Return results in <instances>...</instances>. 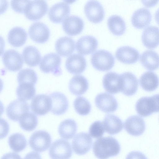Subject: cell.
<instances>
[{
  "label": "cell",
  "instance_id": "cell-1",
  "mask_svg": "<svg viewBox=\"0 0 159 159\" xmlns=\"http://www.w3.org/2000/svg\"><path fill=\"white\" fill-rule=\"evenodd\" d=\"M120 150V145L117 140L111 136L98 138L94 142L93 151L99 159H107L116 156Z\"/></svg>",
  "mask_w": 159,
  "mask_h": 159
},
{
  "label": "cell",
  "instance_id": "cell-2",
  "mask_svg": "<svg viewBox=\"0 0 159 159\" xmlns=\"http://www.w3.org/2000/svg\"><path fill=\"white\" fill-rule=\"evenodd\" d=\"M115 58L109 52L99 49L91 56V62L93 66L96 70L101 71H108L111 69L115 64Z\"/></svg>",
  "mask_w": 159,
  "mask_h": 159
},
{
  "label": "cell",
  "instance_id": "cell-3",
  "mask_svg": "<svg viewBox=\"0 0 159 159\" xmlns=\"http://www.w3.org/2000/svg\"><path fill=\"white\" fill-rule=\"evenodd\" d=\"M135 109L138 114L143 117L158 112V94L141 98L136 103Z\"/></svg>",
  "mask_w": 159,
  "mask_h": 159
},
{
  "label": "cell",
  "instance_id": "cell-4",
  "mask_svg": "<svg viewBox=\"0 0 159 159\" xmlns=\"http://www.w3.org/2000/svg\"><path fill=\"white\" fill-rule=\"evenodd\" d=\"M61 59L57 53L51 52L45 55L42 58L39 64V68L43 72L48 73H52L56 76L62 74L60 67Z\"/></svg>",
  "mask_w": 159,
  "mask_h": 159
},
{
  "label": "cell",
  "instance_id": "cell-5",
  "mask_svg": "<svg viewBox=\"0 0 159 159\" xmlns=\"http://www.w3.org/2000/svg\"><path fill=\"white\" fill-rule=\"evenodd\" d=\"M52 142L51 136L47 132L37 131L31 135L29 140L30 147L34 151L41 152L47 150Z\"/></svg>",
  "mask_w": 159,
  "mask_h": 159
},
{
  "label": "cell",
  "instance_id": "cell-6",
  "mask_svg": "<svg viewBox=\"0 0 159 159\" xmlns=\"http://www.w3.org/2000/svg\"><path fill=\"white\" fill-rule=\"evenodd\" d=\"M48 7L44 0L29 1L24 13L29 20H36L42 18L47 12Z\"/></svg>",
  "mask_w": 159,
  "mask_h": 159
},
{
  "label": "cell",
  "instance_id": "cell-7",
  "mask_svg": "<svg viewBox=\"0 0 159 159\" xmlns=\"http://www.w3.org/2000/svg\"><path fill=\"white\" fill-rule=\"evenodd\" d=\"M52 159H69L72 155L71 146L66 140L59 139L52 144L49 150Z\"/></svg>",
  "mask_w": 159,
  "mask_h": 159
},
{
  "label": "cell",
  "instance_id": "cell-8",
  "mask_svg": "<svg viewBox=\"0 0 159 159\" xmlns=\"http://www.w3.org/2000/svg\"><path fill=\"white\" fill-rule=\"evenodd\" d=\"M32 111L39 116H44L51 111L52 101L49 96L45 94H39L32 99L30 104Z\"/></svg>",
  "mask_w": 159,
  "mask_h": 159
},
{
  "label": "cell",
  "instance_id": "cell-9",
  "mask_svg": "<svg viewBox=\"0 0 159 159\" xmlns=\"http://www.w3.org/2000/svg\"><path fill=\"white\" fill-rule=\"evenodd\" d=\"M93 140L87 133L82 132L77 134L73 139L72 147L74 152L79 155L87 153L92 146Z\"/></svg>",
  "mask_w": 159,
  "mask_h": 159
},
{
  "label": "cell",
  "instance_id": "cell-10",
  "mask_svg": "<svg viewBox=\"0 0 159 159\" xmlns=\"http://www.w3.org/2000/svg\"><path fill=\"white\" fill-rule=\"evenodd\" d=\"M84 11L88 19L93 23L100 22L104 17L103 7L97 1L90 0L86 2L84 6Z\"/></svg>",
  "mask_w": 159,
  "mask_h": 159
},
{
  "label": "cell",
  "instance_id": "cell-11",
  "mask_svg": "<svg viewBox=\"0 0 159 159\" xmlns=\"http://www.w3.org/2000/svg\"><path fill=\"white\" fill-rule=\"evenodd\" d=\"M95 102L96 107L101 111L106 113L115 111L118 107V103L115 98L107 93L98 94Z\"/></svg>",
  "mask_w": 159,
  "mask_h": 159
},
{
  "label": "cell",
  "instance_id": "cell-12",
  "mask_svg": "<svg viewBox=\"0 0 159 159\" xmlns=\"http://www.w3.org/2000/svg\"><path fill=\"white\" fill-rule=\"evenodd\" d=\"M2 60L6 68L11 71H18L23 66V61L21 54L14 49L5 51L2 56Z\"/></svg>",
  "mask_w": 159,
  "mask_h": 159
},
{
  "label": "cell",
  "instance_id": "cell-13",
  "mask_svg": "<svg viewBox=\"0 0 159 159\" xmlns=\"http://www.w3.org/2000/svg\"><path fill=\"white\" fill-rule=\"evenodd\" d=\"M120 75V91L126 96H131L136 92L138 81L136 76L131 72H125Z\"/></svg>",
  "mask_w": 159,
  "mask_h": 159
},
{
  "label": "cell",
  "instance_id": "cell-14",
  "mask_svg": "<svg viewBox=\"0 0 159 159\" xmlns=\"http://www.w3.org/2000/svg\"><path fill=\"white\" fill-rule=\"evenodd\" d=\"M29 34L30 38L35 42L43 43L48 39L50 32L48 27L43 23L35 22L32 24L29 29Z\"/></svg>",
  "mask_w": 159,
  "mask_h": 159
},
{
  "label": "cell",
  "instance_id": "cell-15",
  "mask_svg": "<svg viewBox=\"0 0 159 159\" xmlns=\"http://www.w3.org/2000/svg\"><path fill=\"white\" fill-rule=\"evenodd\" d=\"M30 108L29 104L26 101L16 99L8 105L6 108V114L10 120L17 121L24 114L29 112Z\"/></svg>",
  "mask_w": 159,
  "mask_h": 159
},
{
  "label": "cell",
  "instance_id": "cell-16",
  "mask_svg": "<svg viewBox=\"0 0 159 159\" xmlns=\"http://www.w3.org/2000/svg\"><path fill=\"white\" fill-rule=\"evenodd\" d=\"M124 127L126 131L129 134L138 136L144 132L146 125L143 119L137 115L128 117L125 120Z\"/></svg>",
  "mask_w": 159,
  "mask_h": 159
},
{
  "label": "cell",
  "instance_id": "cell-17",
  "mask_svg": "<svg viewBox=\"0 0 159 159\" xmlns=\"http://www.w3.org/2000/svg\"><path fill=\"white\" fill-rule=\"evenodd\" d=\"M69 5L65 2H57L50 8L48 16L50 20L54 23H60L67 17L70 13Z\"/></svg>",
  "mask_w": 159,
  "mask_h": 159
},
{
  "label": "cell",
  "instance_id": "cell-18",
  "mask_svg": "<svg viewBox=\"0 0 159 159\" xmlns=\"http://www.w3.org/2000/svg\"><path fill=\"white\" fill-rule=\"evenodd\" d=\"M64 31L70 35L74 36L80 34L84 28V22L80 17L75 15L67 16L62 23Z\"/></svg>",
  "mask_w": 159,
  "mask_h": 159
},
{
  "label": "cell",
  "instance_id": "cell-19",
  "mask_svg": "<svg viewBox=\"0 0 159 159\" xmlns=\"http://www.w3.org/2000/svg\"><path fill=\"white\" fill-rule=\"evenodd\" d=\"M65 66L69 73L73 74H80L85 70L87 66L86 61L82 55L75 53L67 58Z\"/></svg>",
  "mask_w": 159,
  "mask_h": 159
},
{
  "label": "cell",
  "instance_id": "cell-20",
  "mask_svg": "<svg viewBox=\"0 0 159 159\" xmlns=\"http://www.w3.org/2000/svg\"><path fill=\"white\" fill-rule=\"evenodd\" d=\"M49 96L52 101L51 112L56 115L65 113L68 107V102L66 96L60 92H55Z\"/></svg>",
  "mask_w": 159,
  "mask_h": 159
},
{
  "label": "cell",
  "instance_id": "cell-21",
  "mask_svg": "<svg viewBox=\"0 0 159 159\" xmlns=\"http://www.w3.org/2000/svg\"><path fill=\"white\" fill-rule=\"evenodd\" d=\"M115 56L116 59L124 63L131 64L136 62L139 57L138 51L129 46H123L116 50Z\"/></svg>",
  "mask_w": 159,
  "mask_h": 159
},
{
  "label": "cell",
  "instance_id": "cell-22",
  "mask_svg": "<svg viewBox=\"0 0 159 159\" xmlns=\"http://www.w3.org/2000/svg\"><path fill=\"white\" fill-rule=\"evenodd\" d=\"M98 44V40L94 37L91 35H85L78 40L76 44V49L79 53L87 55L94 52Z\"/></svg>",
  "mask_w": 159,
  "mask_h": 159
},
{
  "label": "cell",
  "instance_id": "cell-23",
  "mask_svg": "<svg viewBox=\"0 0 159 159\" xmlns=\"http://www.w3.org/2000/svg\"><path fill=\"white\" fill-rule=\"evenodd\" d=\"M102 84L105 90L109 93L115 94L120 91V75L116 72H110L106 74L103 77Z\"/></svg>",
  "mask_w": 159,
  "mask_h": 159
},
{
  "label": "cell",
  "instance_id": "cell-24",
  "mask_svg": "<svg viewBox=\"0 0 159 159\" xmlns=\"http://www.w3.org/2000/svg\"><path fill=\"white\" fill-rule=\"evenodd\" d=\"M152 17L151 12L148 9L141 8L133 13L131 18V23L135 27L143 28L150 24Z\"/></svg>",
  "mask_w": 159,
  "mask_h": 159
},
{
  "label": "cell",
  "instance_id": "cell-25",
  "mask_svg": "<svg viewBox=\"0 0 159 159\" xmlns=\"http://www.w3.org/2000/svg\"><path fill=\"white\" fill-rule=\"evenodd\" d=\"M159 29L155 26L151 25L143 30L142 39L143 45L147 48H153L159 43Z\"/></svg>",
  "mask_w": 159,
  "mask_h": 159
},
{
  "label": "cell",
  "instance_id": "cell-26",
  "mask_svg": "<svg viewBox=\"0 0 159 159\" xmlns=\"http://www.w3.org/2000/svg\"><path fill=\"white\" fill-rule=\"evenodd\" d=\"M88 80L83 76L77 75L70 79L69 84V89L73 94L80 96L84 93L89 88Z\"/></svg>",
  "mask_w": 159,
  "mask_h": 159
},
{
  "label": "cell",
  "instance_id": "cell-27",
  "mask_svg": "<svg viewBox=\"0 0 159 159\" xmlns=\"http://www.w3.org/2000/svg\"><path fill=\"white\" fill-rule=\"evenodd\" d=\"M55 47L57 52L60 55L68 57L74 51L75 42L70 37H62L57 40Z\"/></svg>",
  "mask_w": 159,
  "mask_h": 159
},
{
  "label": "cell",
  "instance_id": "cell-28",
  "mask_svg": "<svg viewBox=\"0 0 159 159\" xmlns=\"http://www.w3.org/2000/svg\"><path fill=\"white\" fill-rule=\"evenodd\" d=\"M104 130L110 134H117L123 128L122 120L118 116L112 114L106 115L102 122Z\"/></svg>",
  "mask_w": 159,
  "mask_h": 159
},
{
  "label": "cell",
  "instance_id": "cell-29",
  "mask_svg": "<svg viewBox=\"0 0 159 159\" xmlns=\"http://www.w3.org/2000/svg\"><path fill=\"white\" fill-rule=\"evenodd\" d=\"M27 34L25 30L20 27L11 29L7 35L9 43L12 46L19 47L23 45L27 39Z\"/></svg>",
  "mask_w": 159,
  "mask_h": 159
},
{
  "label": "cell",
  "instance_id": "cell-30",
  "mask_svg": "<svg viewBox=\"0 0 159 159\" xmlns=\"http://www.w3.org/2000/svg\"><path fill=\"white\" fill-rule=\"evenodd\" d=\"M140 61L146 69L150 70H155L157 69L159 66L158 54L153 50H147L141 54Z\"/></svg>",
  "mask_w": 159,
  "mask_h": 159
},
{
  "label": "cell",
  "instance_id": "cell-31",
  "mask_svg": "<svg viewBox=\"0 0 159 159\" xmlns=\"http://www.w3.org/2000/svg\"><path fill=\"white\" fill-rule=\"evenodd\" d=\"M139 83L141 87L144 90L152 91L158 87V77L154 72L147 71L143 74L140 77Z\"/></svg>",
  "mask_w": 159,
  "mask_h": 159
},
{
  "label": "cell",
  "instance_id": "cell-32",
  "mask_svg": "<svg viewBox=\"0 0 159 159\" xmlns=\"http://www.w3.org/2000/svg\"><path fill=\"white\" fill-rule=\"evenodd\" d=\"M77 124L72 119L65 120L60 124L58 129L59 134L62 138L68 140L72 139L76 132Z\"/></svg>",
  "mask_w": 159,
  "mask_h": 159
},
{
  "label": "cell",
  "instance_id": "cell-33",
  "mask_svg": "<svg viewBox=\"0 0 159 159\" xmlns=\"http://www.w3.org/2000/svg\"><path fill=\"white\" fill-rule=\"evenodd\" d=\"M22 55L25 63L31 67L37 66L41 59L39 52L36 47L32 46L25 47L23 51Z\"/></svg>",
  "mask_w": 159,
  "mask_h": 159
},
{
  "label": "cell",
  "instance_id": "cell-34",
  "mask_svg": "<svg viewBox=\"0 0 159 159\" xmlns=\"http://www.w3.org/2000/svg\"><path fill=\"white\" fill-rule=\"evenodd\" d=\"M107 25L111 31L116 35H120L125 32L126 24L124 19L120 16L113 15L107 20Z\"/></svg>",
  "mask_w": 159,
  "mask_h": 159
},
{
  "label": "cell",
  "instance_id": "cell-35",
  "mask_svg": "<svg viewBox=\"0 0 159 159\" xmlns=\"http://www.w3.org/2000/svg\"><path fill=\"white\" fill-rule=\"evenodd\" d=\"M34 85L29 83H23L19 84L16 90L18 99L26 101L32 99L35 93Z\"/></svg>",
  "mask_w": 159,
  "mask_h": 159
},
{
  "label": "cell",
  "instance_id": "cell-36",
  "mask_svg": "<svg viewBox=\"0 0 159 159\" xmlns=\"http://www.w3.org/2000/svg\"><path fill=\"white\" fill-rule=\"evenodd\" d=\"M20 127L23 129L28 131L34 130L38 125L37 116L33 113L28 112L24 114L19 120Z\"/></svg>",
  "mask_w": 159,
  "mask_h": 159
},
{
  "label": "cell",
  "instance_id": "cell-37",
  "mask_svg": "<svg viewBox=\"0 0 159 159\" xmlns=\"http://www.w3.org/2000/svg\"><path fill=\"white\" fill-rule=\"evenodd\" d=\"M8 143L10 148L16 152L23 150L26 147L27 144L25 137L19 133L11 135L9 138Z\"/></svg>",
  "mask_w": 159,
  "mask_h": 159
},
{
  "label": "cell",
  "instance_id": "cell-38",
  "mask_svg": "<svg viewBox=\"0 0 159 159\" xmlns=\"http://www.w3.org/2000/svg\"><path fill=\"white\" fill-rule=\"evenodd\" d=\"M17 80L19 84L29 83L35 85L37 82L38 77L34 70L30 68H26L22 70L18 73Z\"/></svg>",
  "mask_w": 159,
  "mask_h": 159
},
{
  "label": "cell",
  "instance_id": "cell-39",
  "mask_svg": "<svg viewBox=\"0 0 159 159\" xmlns=\"http://www.w3.org/2000/svg\"><path fill=\"white\" fill-rule=\"evenodd\" d=\"M74 106L76 112L80 115H87L91 110V107L90 102L83 97L76 98L74 100Z\"/></svg>",
  "mask_w": 159,
  "mask_h": 159
},
{
  "label": "cell",
  "instance_id": "cell-40",
  "mask_svg": "<svg viewBox=\"0 0 159 159\" xmlns=\"http://www.w3.org/2000/svg\"><path fill=\"white\" fill-rule=\"evenodd\" d=\"M105 133L102 122L100 121H96L90 126L89 133L90 136L94 138L102 137Z\"/></svg>",
  "mask_w": 159,
  "mask_h": 159
},
{
  "label": "cell",
  "instance_id": "cell-41",
  "mask_svg": "<svg viewBox=\"0 0 159 159\" xmlns=\"http://www.w3.org/2000/svg\"><path fill=\"white\" fill-rule=\"evenodd\" d=\"M29 1L12 0L11 5L12 9L16 12L22 13L24 12L26 6Z\"/></svg>",
  "mask_w": 159,
  "mask_h": 159
},
{
  "label": "cell",
  "instance_id": "cell-42",
  "mask_svg": "<svg viewBox=\"0 0 159 159\" xmlns=\"http://www.w3.org/2000/svg\"><path fill=\"white\" fill-rule=\"evenodd\" d=\"M9 130V126L8 122L4 119L0 118V139L5 137Z\"/></svg>",
  "mask_w": 159,
  "mask_h": 159
},
{
  "label": "cell",
  "instance_id": "cell-43",
  "mask_svg": "<svg viewBox=\"0 0 159 159\" xmlns=\"http://www.w3.org/2000/svg\"><path fill=\"white\" fill-rule=\"evenodd\" d=\"M125 159H148L146 156L141 152L132 151L128 154Z\"/></svg>",
  "mask_w": 159,
  "mask_h": 159
},
{
  "label": "cell",
  "instance_id": "cell-44",
  "mask_svg": "<svg viewBox=\"0 0 159 159\" xmlns=\"http://www.w3.org/2000/svg\"><path fill=\"white\" fill-rule=\"evenodd\" d=\"M1 159H22L18 154L15 152H9L4 155Z\"/></svg>",
  "mask_w": 159,
  "mask_h": 159
},
{
  "label": "cell",
  "instance_id": "cell-45",
  "mask_svg": "<svg viewBox=\"0 0 159 159\" xmlns=\"http://www.w3.org/2000/svg\"><path fill=\"white\" fill-rule=\"evenodd\" d=\"M24 159H42V158L39 153L32 152L27 154Z\"/></svg>",
  "mask_w": 159,
  "mask_h": 159
},
{
  "label": "cell",
  "instance_id": "cell-46",
  "mask_svg": "<svg viewBox=\"0 0 159 159\" xmlns=\"http://www.w3.org/2000/svg\"><path fill=\"white\" fill-rule=\"evenodd\" d=\"M8 4L7 0H0V14L3 13L6 11Z\"/></svg>",
  "mask_w": 159,
  "mask_h": 159
},
{
  "label": "cell",
  "instance_id": "cell-47",
  "mask_svg": "<svg viewBox=\"0 0 159 159\" xmlns=\"http://www.w3.org/2000/svg\"><path fill=\"white\" fill-rule=\"evenodd\" d=\"M5 47V41L3 38L0 35V56L4 52Z\"/></svg>",
  "mask_w": 159,
  "mask_h": 159
},
{
  "label": "cell",
  "instance_id": "cell-48",
  "mask_svg": "<svg viewBox=\"0 0 159 159\" xmlns=\"http://www.w3.org/2000/svg\"><path fill=\"white\" fill-rule=\"evenodd\" d=\"M4 111V107L2 102L0 101V116L2 115Z\"/></svg>",
  "mask_w": 159,
  "mask_h": 159
},
{
  "label": "cell",
  "instance_id": "cell-49",
  "mask_svg": "<svg viewBox=\"0 0 159 159\" xmlns=\"http://www.w3.org/2000/svg\"><path fill=\"white\" fill-rule=\"evenodd\" d=\"M3 86V83L2 80L0 78V93L2 90Z\"/></svg>",
  "mask_w": 159,
  "mask_h": 159
}]
</instances>
